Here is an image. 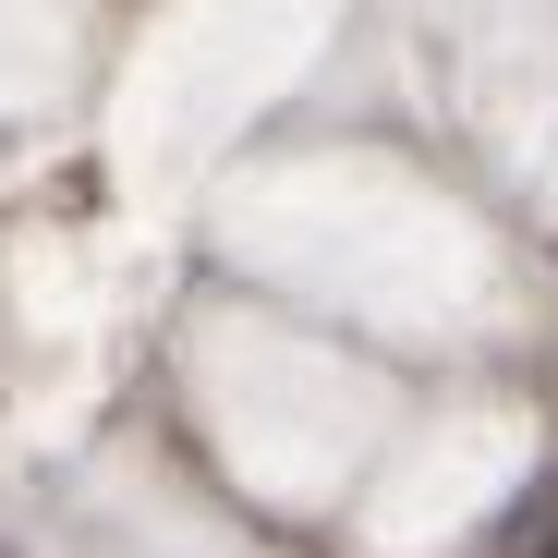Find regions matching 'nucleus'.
Here are the masks:
<instances>
[{"mask_svg":"<svg viewBox=\"0 0 558 558\" xmlns=\"http://www.w3.org/2000/svg\"><path fill=\"white\" fill-rule=\"evenodd\" d=\"M534 558H558V546H534Z\"/></svg>","mask_w":558,"mask_h":558,"instance_id":"f257e3e1","label":"nucleus"}]
</instances>
